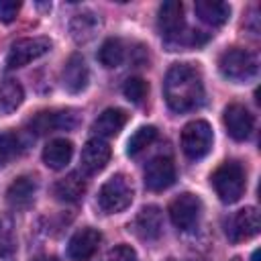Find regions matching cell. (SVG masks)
<instances>
[{
  "mask_svg": "<svg viewBox=\"0 0 261 261\" xmlns=\"http://www.w3.org/2000/svg\"><path fill=\"white\" fill-rule=\"evenodd\" d=\"M102 261H137V253L128 245H116L114 249H110L106 253V257Z\"/></svg>",
  "mask_w": 261,
  "mask_h": 261,
  "instance_id": "29",
  "label": "cell"
},
{
  "mask_svg": "<svg viewBox=\"0 0 261 261\" xmlns=\"http://www.w3.org/2000/svg\"><path fill=\"white\" fill-rule=\"evenodd\" d=\"M20 149H22V143L18 139V135L14 133H2L0 135V167L8 165L14 157L20 155Z\"/></svg>",
  "mask_w": 261,
  "mask_h": 261,
  "instance_id": "26",
  "label": "cell"
},
{
  "mask_svg": "<svg viewBox=\"0 0 261 261\" xmlns=\"http://www.w3.org/2000/svg\"><path fill=\"white\" fill-rule=\"evenodd\" d=\"M77 124V114L75 110H59V112H39L31 120V130L37 135L53 133V130H67Z\"/></svg>",
  "mask_w": 261,
  "mask_h": 261,
  "instance_id": "14",
  "label": "cell"
},
{
  "mask_svg": "<svg viewBox=\"0 0 261 261\" xmlns=\"http://www.w3.org/2000/svg\"><path fill=\"white\" fill-rule=\"evenodd\" d=\"M212 128L206 120H192L181 130V149L190 159H202L212 149Z\"/></svg>",
  "mask_w": 261,
  "mask_h": 261,
  "instance_id": "5",
  "label": "cell"
},
{
  "mask_svg": "<svg viewBox=\"0 0 261 261\" xmlns=\"http://www.w3.org/2000/svg\"><path fill=\"white\" fill-rule=\"evenodd\" d=\"M128 114L122 108H106L92 124L94 135H98V139H108L114 137L122 130V126L126 124Z\"/></svg>",
  "mask_w": 261,
  "mask_h": 261,
  "instance_id": "18",
  "label": "cell"
},
{
  "mask_svg": "<svg viewBox=\"0 0 261 261\" xmlns=\"http://www.w3.org/2000/svg\"><path fill=\"white\" fill-rule=\"evenodd\" d=\"M51 49V41L47 37H29V39H18L16 43H12L8 55H6V65L8 69H16V67H24L31 61L39 59L41 55H45Z\"/></svg>",
  "mask_w": 261,
  "mask_h": 261,
  "instance_id": "7",
  "label": "cell"
},
{
  "mask_svg": "<svg viewBox=\"0 0 261 261\" xmlns=\"http://www.w3.org/2000/svg\"><path fill=\"white\" fill-rule=\"evenodd\" d=\"M251 261H259V249H255V251H253V255H251Z\"/></svg>",
  "mask_w": 261,
  "mask_h": 261,
  "instance_id": "31",
  "label": "cell"
},
{
  "mask_svg": "<svg viewBox=\"0 0 261 261\" xmlns=\"http://www.w3.org/2000/svg\"><path fill=\"white\" fill-rule=\"evenodd\" d=\"M226 133L234 139V141H245L249 139L251 130H253V114L243 106V104H228L224 108L222 114Z\"/></svg>",
  "mask_w": 261,
  "mask_h": 261,
  "instance_id": "13",
  "label": "cell"
},
{
  "mask_svg": "<svg viewBox=\"0 0 261 261\" xmlns=\"http://www.w3.org/2000/svg\"><path fill=\"white\" fill-rule=\"evenodd\" d=\"M157 27L163 37V41L169 45L173 39H177L186 29H184V6L177 0L163 2L159 6V16H157Z\"/></svg>",
  "mask_w": 261,
  "mask_h": 261,
  "instance_id": "10",
  "label": "cell"
},
{
  "mask_svg": "<svg viewBox=\"0 0 261 261\" xmlns=\"http://www.w3.org/2000/svg\"><path fill=\"white\" fill-rule=\"evenodd\" d=\"M35 194H37V179L33 175H20L10 184L6 192V200L12 208H27L33 204Z\"/></svg>",
  "mask_w": 261,
  "mask_h": 261,
  "instance_id": "19",
  "label": "cell"
},
{
  "mask_svg": "<svg viewBox=\"0 0 261 261\" xmlns=\"http://www.w3.org/2000/svg\"><path fill=\"white\" fill-rule=\"evenodd\" d=\"M128 230L143 241H155L163 230V216L157 206H145L137 212V216L128 222Z\"/></svg>",
  "mask_w": 261,
  "mask_h": 261,
  "instance_id": "11",
  "label": "cell"
},
{
  "mask_svg": "<svg viewBox=\"0 0 261 261\" xmlns=\"http://www.w3.org/2000/svg\"><path fill=\"white\" fill-rule=\"evenodd\" d=\"M73 155V145L67 139H53L43 149V161L49 169H63Z\"/></svg>",
  "mask_w": 261,
  "mask_h": 261,
  "instance_id": "21",
  "label": "cell"
},
{
  "mask_svg": "<svg viewBox=\"0 0 261 261\" xmlns=\"http://www.w3.org/2000/svg\"><path fill=\"white\" fill-rule=\"evenodd\" d=\"M230 261H241V259H239V257H234V259H230Z\"/></svg>",
  "mask_w": 261,
  "mask_h": 261,
  "instance_id": "33",
  "label": "cell"
},
{
  "mask_svg": "<svg viewBox=\"0 0 261 261\" xmlns=\"http://www.w3.org/2000/svg\"><path fill=\"white\" fill-rule=\"evenodd\" d=\"M261 228V220H259V212L253 206H247L239 212H234L228 220H226V237L232 243H241L247 239H253Z\"/></svg>",
  "mask_w": 261,
  "mask_h": 261,
  "instance_id": "8",
  "label": "cell"
},
{
  "mask_svg": "<svg viewBox=\"0 0 261 261\" xmlns=\"http://www.w3.org/2000/svg\"><path fill=\"white\" fill-rule=\"evenodd\" d=\"M218 69L226 80L234 84H247L257 75V57L247 49L232 47L218 57Z\"/></svg>",
  "mask_w": 261,
  "mask_h": 261,
  "instance_id": "3",
  "label": "cell"
},
{
  "mask_svg": "<svg viewBox=\"0 0 261 261\" xmlns=\"http://www.w3.org/2000/svg\"><path fill=\"white\" fill-rule=\"evenodd\" d=\"M133 184L126 175L116 173L110 179H106L98 192V206L106 212V214H114V212H122L124 208L130 206L133 202Z\"/></svg>",
  "mask_w": 261,
  "mask_h": 261,
  "instance_id": "4",
  "label": "cell"
},
{
  "mask_svg": "<svg viewBox=\"0 0 261 261\" xmlns=\"http://www.w3.org/2000/svg\"><path fill=\"white\" fill-rule=\"evenodd\" d=\"M20 10V2L14 0H0V20L2 22H12Z\"/></svg>",
  "mask_w": 261,
  "mask_h": 261,
  "instance_id": "30",
  "label": "cell"
},
{
  "mask_svg": "<svg viewBox=\"0 0 261 261\" xmlns=\"http://www.w3.org/2000/svg\"><path fill=\"white\" fill-rule=\"evenodd\" d=\"M86 192V179L80 173H69L53 186V196L59 202H77Z\"/></svg>",
  "mask_w": 261,
  "mask_h": 261,
  "instance_id": "22",
  "label": "cell"
},
{
  "mask_svg": "<svg viewBox=\"0 0 261 261\" xmlns=\"http://www.w3.org/2000/svg\"><path fill=\"white\" fill-rule=\"evenodd\" d=\"M22 102V88L14 80L0 82V114H8L16 110Z\"/></svg>",
  "mask_w": 261,
  "mask_h": 261,
  "instance_id": "23",
  "label": "cell"
},
{
  "mask_svg": "<svg viewBox=\"0 0 261 261\" xmlns=\"http://www.w3.org/2000/svg\"><path fill=\"white\" fill-rule=\"evenodd\" d=\"M122 92H124V96H126L133 104H141V102L145 100L147 92H149V86H147V82L141 80V77H128V80L124 82V86H122Z\"/></svg>",
  "mask_w": 261,
  "mask_h": 261,
  "instance_id": "28",
  "label": "cell"
},
{
  "mask_svg": "<svg viewBox=\"0 0 261 261\" xmlns=\"http://www.w3.org/2000/svg\"><path fill=\"white\" fill-rule=\"evenodd\" d=\"M100 27H102V20L96 12L82 10V12L73 14V18L69 22V33H71V39L77 45H84V43H90L98 35Z\"/></svg>",
  "mask_w": 261,
  "mask_h": 261,
  "instance_id": "17",
  "label": "cell"
},
{
  "mask_svg": "<svg viewBox=\"0 0 261 261\" xmlns=\"http://www.w3.org/2000/svg\"><path fill=\"white\" fill-rule=\"evenodd\" d=\"M163 96L173 112H188L204 102V86L200 71L190 63H175L163 80Z\"/></svg>",
  "mask_w": 261,
  "mask_h": 261,
  "instance_id": "1",
  "label": "cell"
},
{
  "mask_svg": "<svg viewBox=\"0 0 261 261\" xmlns=\"http://www.w3.org/2000/svg\"><path fill=\"white\" fill-rule=\"evenodd\" d=\"M169 261H173V259H169Z\"/></svg>",
  "mask_w": 261,
  "mask_h": 261,
  "instance_id": "34",
  "label": "cell"
},
{
  "mask_svg": "<svg viewBox=\"0 0 261 261\" xmlns=\"http://www.w3.org/2000/svg\"><path fill=\"white\" fill-rule=\"evenodd\" d=\"M102 241L100 230L92 228V226H84L80 228L67 243V255L73 261H90L94 257V253L98 251Z\"/></svg>",
  "mask_w": 261,
  "mask_h": 261,
  "instance_id": "12",
  "label": "cell"
},
{
  "mask_svg": "<svg viewBox=\"0 0 261 261\" xmlns=\"http://www.w3.org/2000/svg\"><path fill=\"white\" fill-rule=\"evenodd\" d=\"M16 255V239L8 218H0V257L10 261Z\"/></svg>",
  "mask_w": 261,
  "mask_h": 261,
  "instance_id": "27",
  "label": "cell"
},
{
  "mask_svg": "<svg viewBox=\"0 0 261 261\" xmlns=\"http://www.w3.org/2000/svg\"><path fill=\"white\" fill-rule=\"evenodd\" d=\"M200 216H202V202L194 194H188V192L179 194L169 204V218L173 226L179 228L181 232L194 230L200 222Z\"/></svg>",
  "mask_w": 261,
  "mask_h": 261,
  "instance_id": "6",
  "label": "cell"
},
{
  "mask_svg": "<svg viewBox=\"0 0 261 261\" xmlns=\"http://www.w3.org/2000/svg\"><path fill=\"white\" fill-rule=\"evenodd\" d=\"M61 82H63V88L71 94H80L88 88L90 71H88V65H86L82 55L73 53L67 59L65 67H63V73H61Z\"/></svg>",
  "mask_w": 261,
  "mask_h": 261,
  "instance_id": "15",
  "label": "cell"
},
{
  "mask_svg": "<svg viewBox=\"0 0 261 261\" xmlns=\"http://www.w3.org/2000/svg\"><path fill=\"white\" fill-rule=\"evenodd\" d=\"M124 45L120 39H106L98 51V59L104 67H118L124 61Z\"/></svg>",
  "mask_w": 261,
  "mask_h": 261,
  "instance_id": "24",
  "label": "cell"
},
{
  "mask_svg": "<svg viewBox=\"0 0 261 261\" xmlns=\"http://www.w3.org/2000/svg\"><path fill=\"white\" fill-rule=\"evenodd\" d=\"M37 261H55V259H37Z\"/></svg>",
  "mask_w": 261,
  "mask_h": 261,
  "instance_id": "32",
  "label": "cell"
},
{
  "mask_svg": "<svg viewBox=\"0 0 261 261\" xmlns=\"http://www.w3.org/2000/svg\"><path fill=\"white\" fill-rule=\"evenodd\" d=\"M155 137H157V128L155 126H141V128H137L130 135L128 143H126V155H130V157L139 155L143 149H147L155 141Z\"/></svg>",
  "mask_w": 261,
  "mask_h": 261,
  "instance_id": "25",
  "label": "cell"
},
{
  "mask_svg": "<svg viewBox=\"0 0 261 261\" xmlns=\"http://www.w3.org/2000/svg\"><path fill=\"white\" fill-rule=\"evenodd\" d=\"M175 181V165L171 157L167 155H157L153 157L147 167H145V186L151 192H161L167 190Z\"/></svg>",
  "mask_w": 261,
  "mask_h": 261,
  "instance_id": "9",
  "label": "cell"
},
{
  "mask_svg": "<svg viewBox=\"0 0 261 261\" xmlns=\"http://www.w3.org/2000/svg\"><path fill=\"white\" fill-rule=\"evenodd\" d=\"M110 161V145L104 139H90L82 149V169L86 173H98Z\"/></svg>",
  "mask_w": 261,
  "mask_h": 261,
  "instance_id": "16",
  "label": "cell"
},
{
  "mask_svg": "<svg viewBox=\"0 0 261 261\" xmlns=\"http://www.w3.org/2000/svg\"><path fill=\"white\" fill-rule=\"evenodd\" d=\"M194 10H196V16L210 27H220L230 16V6L220 0H198L194 4Z\"/></svg>",
  "mask_w": 261,
  "mask_h": 261,
  "instance_id": "20",
  "label": "cell"
},
{
  "mask_svg": "<svg viewBox=\"0 0 261 261\" xmlns=\"http://www.w3.org/2000/svg\"><path fill=\"white\" fill-rule=\"evenodd\" d=\"M210 181L224 204H234L245 192V169L237 161H224L214 169Z\"/></svg>",
  "mask_w": 261,
  "mask_h": 261,
  "instance_id": "2",
  "label": "cell"
}]
</instances>
